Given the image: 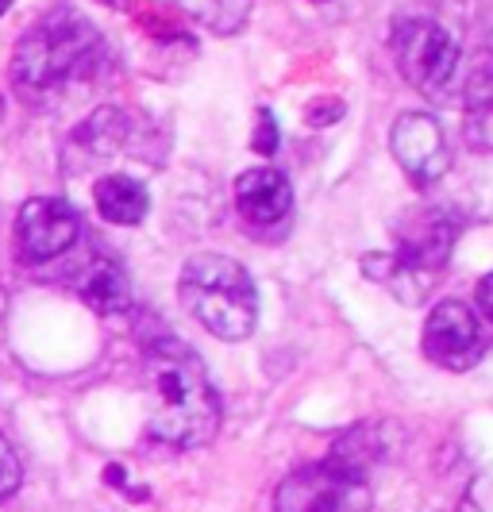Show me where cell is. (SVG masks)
Instances as JSON below:
<instances>
[{"label": "cell", "instance_id": "1", "mask_svg": "<svg viewBox=\"0 0 493 512\" xmlns=\"http://www.w3.org/2000/svg\"><path fill=\"white\" fill-rule=\"evenodd\" d=\"M143 362L151 389V436L182 451L205 447L220 428V397L208 382L205 362L174 335L147 343Z\"/></svg>", "mask_w": 493, "mask_h": 512}, {"label": "cell", "instance_id": "2", "mask_svg": "<svg viewBox=\"0 0 493 512\" xmlns=\"http://www.w3.org/2000/svg\"><path fill=\"white\" fill-rule=\"evenodd\" d=\"M104 66V39L74 8H54L43 20L24 31V39L16 43L12 54V77L16 85L35 93V97H51L66 93L81 81H93Z\"/></svg>", "mask_w": 493, "mask_h": 512}, {"label": "cell", "instance_id": "3", "mask_svg": "<svg viewBox=\"0 0 493 512\" xmlns=\"http://www.w3.org/2000/svg\"><path fill=\"white\" fill-rule=\"evenodd\" d=\"M185 312L216 339L239 343L259 324V289L228 255H193L178 282Z\"/></svg>", "mask_w": 493, "mask_h": 512}, {"label": "cell", "instance_id": "4", "mask_svg": "<svg viewBox=\"0 0 493 512\" xmlns=\"http://www.w3.org/2000/svg\"><path fill=\"white\" fill-rule=\"evenodd\" d=\"M455 247V224L440 208H413L393 228V255H366L363 270L374 282L393 285L405 301H420V289L432 274H440Z\"/></svg>", "mask_w": 493, "mask_h": 512}, {"label": "cell", "instance_id": "5", "mask_svg": "<svg viewBox=\"0 0 493 512\" xmlns=\"http://www.w3.org/2000/svg\"><path fill=\"white\" fill-rule=\"evenodd\" d=\"M366 474V455L343 439L324 462L289 474L274 493V512H370L374 489Z\"/></svg>", "mask_w": 493, "mask_h": 512}, {"label": "cell", "instance_id": "6", "mask_svg": "<svg viewBox=\"0 0 493 512\" xmlns=\"http://www.w3.org/2000/svg\"><path fill=\"white\" fill-rule=\"evenodd\" d=\"M390 47L401 77L428 101H451L463 85V54L459 43L428 16L393 20Z\"/></svg>", "mask_w": 493, "mask_h": 512}, {"label": "cell", "instance_id": "7", "mask_svg": "<svg viewBox=\"0 0 493 512\" xmlns=\"http://www.w3.org/2000/svg\"><path fill=\"white\" fill-rule=\"evenodd\" d=\"M81 239L78 208L62 197H27L16 216V251L24 262H51Z\"/></svg>", "mask_w": 493, "mask_h": 512}, {"label": "cell", "instance_id": "8", "mask_svg": "<svg viewBox=\"0 0 493 512\" xmlns=\"http://www.w3.org/2000/svg\"><path fill=\"white\" fill-rule=\"evenodd\" d=\"M390 151L413 185H436L451 166V147L440 120L428 112H401L390 128Z\"/></svg>", "mask_w": 493, "mask_h": 512}, {"label": "cell", "instance_id": "9", "mask_svg": "<svg viewBox=\"0 0 493 512\" xmlns=\"http://www.w3.org/2000/svg\"><path fill=\"white\" fill-rule=\"evenodd\" d=\"M482 351H486L482 328L463 301H440L432 308V316L424 324V355L436 366L463 374L482 359Z\"/></svg>", "mask_w": 493, "mask_h": 512}, {"label": "cell", "instance_id": "10", "mask_svg": "<svg viewBox=\"0 0 493 512\" xmlns=\"http://www.w3.org/2000/svg\"><path fill=\"white\" fill-rule=\"evenodd\" d=\"M235 208L255 231L282 228L293 212V189L289 178L274 166H259L235 178Z\"/></svg>", "mask_w": 493, "mask_h": 512}, {"label": "cell", "instance_id": "11", "mask_svg": "<svg viewBox=\"0 0 493 512\" xmlns=\"http://www.w3.org/2000/svg\"><path fill=\"white\" fill-rule=\"evenodd\" d=\"M74 289L85 305L101 316H116V312H128L131 308V282L124 274V266L112 255H89L74 270Z\"/></svg>", "mask_w": 493, "mask_h": 512}, {"label": "cell", "instance_id": "12", "mask_svg": "<svg viewBox=\"0 0 493 512\" xmlns=\"http://www.w3.org/2000/svg\"><path fill=\"white\" fill-rule=\"evenodd\" d=\"M463 139L470 151H493V54H486L474 74L467 77V101H463Z\"/></svg>", "mask_w": 493, "mask_h": 512}, {"label": "cell", "instance_id": "13", "mask_svg": "<svg viewBox=\"0 0 493 512\" xmlns=\"http://www.w3.org/2000/svg\"><path fill=\"white\" fill-rule=\"evenodd\" d=\"M93 201H97V212H101L104 220H108V224H120V228L143 224V216H147V208H151L147 189L135 178H128V174H108V178L97 181Z\"/></svg>", "mask_w": 493, "mask_h": 512}, {"label": "cell", "instance_id": "14", "mask_svg": "<svg viewBox=\"0 0 493 512\" xmlns=\"http://www.w3.org/2000/svg\"><path fill=\"white\" fill-rule=\"evenodd\" d=\"M255 0H182V8L216 35H232L247 24Z\"/></svg>", "mask_w": 493, "mask_h": 512}, {"label": "cell", "instance_id": "15", "mask_svg": "<svg viewBox=\"0 0 493 512\" xmlns=\"http://www.w3.org/2000/svg\"><path fill=\"white\" fill-rule=\"evenodd\" d=\"M24 486V466L16 459V451L8 447V439L0 436V505L12 501Z\"/></svg>", "mask_w": 493, "mask_h": 512}, {"label": "cell", "instance_id": "16", "mask_svg": "<svg viewBox=\"0 0 493 512\" xmlns=\"http://www.w3.org/2000/svg\"><path fill=\"white\" fill-rule=\"evenodd\" d=\"M255 151H259V154L278 151V128H274L270 108H262V112H259V139H255Z\"/></svg>", "mask_w": 493, "mask_h": 512}, {"label": "cell", "instance_id": "17", "mask_svg": "<svg viewBox=\"0 0 493 512\" xmlns=\"http://www.w3.org/2000/svg\"><path fill=\"white\" fill-rule=\"evenodd\" d=\"M478 305H482V312L493 320V274H486L482 285H478Z\"/></svg>", "mask_w": 493, "mask_h": 512}, {"label": "cell", "instance_id": "18", "mask_svg": "<svg viewBox=\"0 0 493 512\" xmlns=\"http://www.w3.org/2000/svg\"><path fill=\"white\" fill-rule=\"evenodd\" d=\"M8 8H12V0H0V16H4V12H8Z\"/></svg>", "mask_w": 493, "mask_h": 512}]
</instances>
